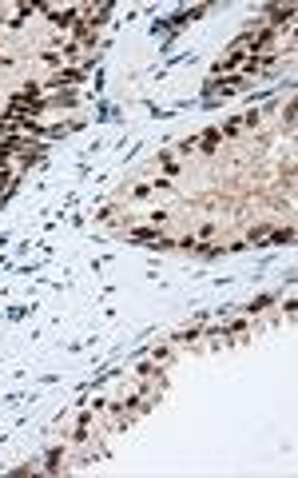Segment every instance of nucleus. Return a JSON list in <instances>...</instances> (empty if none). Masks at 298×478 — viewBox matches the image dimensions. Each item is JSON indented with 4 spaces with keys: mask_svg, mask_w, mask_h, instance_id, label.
<instances>
[]
</instances>
